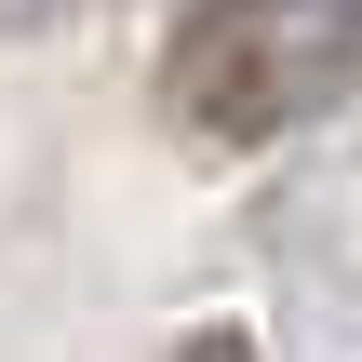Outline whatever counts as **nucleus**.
<instances>
[{"label":"nucleus","mask_w":362,"mask_h":362,"mask_svg":"<svg viewBox=\"0 0 362 362\" xmlns=\"http://www.w3.org/2000/svg\"><path fill=\"white\" fill-rule=\"evenodd\" d=\"M362 94V0H202L175 27V121L269 148Z\"/></svg>","instance_id":"nucleus-1"},{"label":"nucleus","mask_w":362,"mask_h":362,"mask_svg":"<svg viewBox=\"0 0 362 362\" xmlns=\"http://www.w3.org/2000/svg\"><path fill=\"white\" fill-rule=\"evenodd\" d=\"M175 362H255V336H228V322H215V336H188Z\"/></svg>","instance_id":"nucleus-2"}]
</instances>
